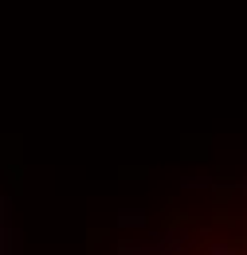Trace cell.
<instances>
[{"instance_id":"6da1fadb","label":"cell","mask_w":247,"mask_h":255,"mask_svg":"<svg viewBox=\"0 0 247 255\" xmlns=\"http://www.w3.org/2000/svg\"><path fill=\"white\" fill-rule=\"evenodd\" d=\"M118 224H122V228H141V224H145V216H141V212H122V216H118Z\"/></svg>"},{"instance_id":"7a4b0ae2","label":"cell","mask_w":247,"mask_h":255,"mask_svg":"<svg viewBox=\"0 0 247 255\" xmlns=\"http://www.w3.org/2000/svg\"><path fill=\"white\" fill-rule=\"evenodd\" d=\"M212 255H232V248H224V244H216V248H212Z\"/></svg>"}]
</instances>
